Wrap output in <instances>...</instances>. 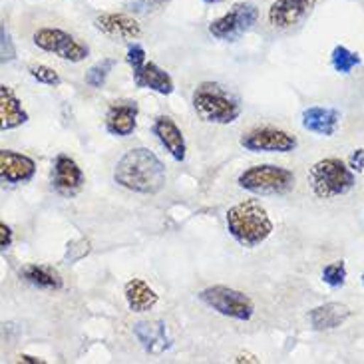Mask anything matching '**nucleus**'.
Wrapping results in <instances>:
<instances>
[{"instance_id":"5701e85b","label":"nucleus","mask_w":364,"mask_h":364,"mask_svg":"<svg viewBox=\"0 0 364 364\" xmlns=\"http://www.w3.org/2000/svg\"><path fill=\"white\" fill-rule=\"evenodd\" d=\"M331 60H333V66H335L336 72H341V74H350V70L363 62L358 54L350 52V50L345 48V46H336V48L333 50Z\"/></svg>"},{"instance_id":"7ed1b4c3","label":"nucleus","mask_w":364,"mask_h":364,"mask_svg":"<svg viewBox=\"0 0 364 364\" xmlns=\"http://www.w3.org/2000/svg\"><path fill=\"white\" fill-rule=\"evenodd\" d=\"M193 109L207 124H231L241 114L239 100L215 82H203L193 92Z\"/></svg>"},{"instance_id":"cd10ccee","label":"nucleus","mask_w":364,"mask_h":364,"mask_svg":"<svg viewBox=\"0 0 364 364\" xmlns=\"http://www.w3.org/2000/svg\"><path fill=\"white\" fill-rule=\"evenodd\" d=\"M126 62L129 64V68L136 70L139 68L144 62H146V50L141 48L139 44H132L128 48V56H126Z\"/></svg>"},{"instance_id":"0eeeda50","label":"nucleus","mask_w":364,"mask_h":364,"mask_svg":"<svg viewBox=\"0 0 364 364\" xmlns=\"http://www.w3.org/2000/svg\"><path fill=\"white\" fill-rule=\"evenodd\" d=\"M32 40H34V44L40 50L50 52V54H56L58 58L68 60V62H82V60L88 58V46L60 28L42 26V28L34 32Z\"/></svg>"},{"instance_id":"6ab92c4d","label":"nucleus","mask_w":364,"mask_h":364,"mask_svg":"<svg viewBox=\"0 0 364 364\" xmlns=\"http://www.w3.org/2000/svg\"><path fill=\"white\" fill-rule=\"evenodd\" d=\"M124 295H126V301H128L129 311L134 313H146V311H151L154 306L158 305V293L151 289V287L141 281V279H132L126 283V289H124Z\"/></svg>"},{"instance_id":"20e7f679","label":"nucleus","mask_w":364,"mask_h":364,"mask_svg":"<svg viewBox=\"0 0 364 364\" xmlns=\"http://www.w3.org/2000/svg\"><path fill=\"white\" fill-rule=\"evenodd\" d=\"M309 183L316 197L331 199L348 193L355 187V173L341 159L326 158L316 161L309 173Z\"/></svg>"},{"instance_id":"a211bd4d","label":"nucleus","mask_w":364,"mask_h":364,"mask_svg":"<svg viewBox=\"0 0 364 364\" xmlns=\"http://www.w3.org/2000/svg\"><path fill=\"white\" fill-rule=\"evenodd\" d=\"M338 122H341V114L335 108L313 106L303 112V128L318 136H326V138L335 136Z\"/></svg>"},{"instance_id":"423d86ee","label":"nucleus","mask_w":364,"mask_h":364,"mask_svg":"<svg viewBox=\"0 0 364 364\" xmlns=\"http://www.w3.org/2000/svg\"><path fill=\"white\" fill-rule=\"evenodd\" d=\"M199 299L219 315L231 316L237 321H249L255 311L253 301L245 293L229 289V287H209L205 291H201Z\"/></svg>"},{"instance_id":"9d476101","label":"nucleus","mask_w":364,"mask_h":364,"mask_svg":"<svg viewBox=\"0 0 364 364\" xmlns=\"http://www.w3.org/2000/svg\"><path fill=\"white\" fill-rule=\"evenodd\" d=\"M316 0H275L269 9V22L279 30L299 26L311 16Z\"/></svg>"},{"instance_id":"f03ea898","label":"nucleus","mask_w":364,"mask_h":364,"mask_svg":"<svg viewBox=\"0 0 364 364\" xmlns=\"http://www.w3.org/2000/svg\"><path fill=\"white\" fill-rule=\"evenodd\" d=\"M227 229L239 245L257 247L273 233V221L265 207L249 199L227 211Z\"/></svg>"},{"instance_id":"a878e982","label":"nucleus","mask_w":364,"mask_h":364,"mask_svg":"<svg viewBox=\"0 0 364 364\" xmlns=\"http://www.w3.org/2000/svg\"><path fill=\"white\" fill-rule=\"evenodd\" d=\"M30 76L40 82V84H46V86H60V76L58 72H54L48 66H44V64H34V66H30L28 68Z\"/></svg>"},{"instance_id":"393cba45","label":"nucleus","mask_w":364,"mask_h":364,"mask_svg":"<svg viewBox=\"0 0 364 364\" xmlns=\"http://www.w3.org/2000/svg\"><path fill=\"white\" fill-rule=\"evenodd\" d=\"M323 281H325L328 287H343L346 281V267L343 261H336V263H331L323 269Z\"/></svg>"},{"instance_id":"2f4dec72","label":"nucleus","mask_w":364,"mask_h":364,"mask_svg":"<svg viewBox=\"0 0 364 364\" xmlns=\"http://www.w3.org/2000/svg\"><path fill=\"white\" fill-rule=\"evenodd\" d=\"M168 0H144V4H148V6H154V9H159V6H164Z\"/></svg>"},{"instance_id":"9b49d317","label":"nucleus","mask_w":364,"mask_h":364,"mask_svg":"<svg viewBox=\"0 0 364 364\" xmlns=\"http://www.w3.org/2000/svg\"><path fill=\"white\" fill-rule=\"evenodd\" d=\"M94 26L109 38L136 40L141 34V26L136 18L119 12H104L94 20Z\"/></svg>"},{"instance_id":"4be33fe9","label":"nucleus","mask_w":364,"mask_h":364,"mask_svg":"<svg viewBox=\"0 0 364 364\" xmlns=\"http://www.w3.org/2000/svg\"><path fill=\"white\" fill-rule=\"evenodd\" d=\"M22 277L32 283V285L42 287V289H52V291H58L62 289V277L54 269L48 265H26L22 269Z\"/></svg>"},{"instance_id":"1a4fd4ad","label":"nucleus","mask_w":364,"mask_h":364,"mask_svg":"<svg viewBox=\"0 0 364 364\" xmlns=\"http://www.w3.org/2000/svg\"><path fill=\"white\" fill-rule=\"evenodd\" d=\"M241 146L247 151H271V154H287L296 148L295 136L287 134L283 129L275 128H257L251 129L241 138Z\"/></svg>"},{"instance_id":"ddd939ff","label":"nucleus","mask_w":364,"mask_h":364,"mask_svg":"<svg viewBox=\"0 0 364 364\" xmlns=\"http://www.w3.org/2000/svg\"><path fill=\"white\" fill-rule=\"evenodd\" d=\"M138 104L136 102H116L108 108L106 114V129L112 136L128 138L136 129L138 119Z\"/></svg>"},{"instance_id":"2eb2a0df","label":"nucleus","mask_w":364,"mask_h":364,"mask_svg":"<svg viewBox=\"0 0 364 364\" xmlns=\"http://www.w3.org/2000/svg\"><path fill=\"white\" fill-rule=\"evenodd\" d=\"M134 335L138 336L141 346L151 355H161L171 346L168 326L161 321H139L134 325Z\"/></svg>"},{"instance_id":"dca6fc26","label":"nucleus","mask_w":364,"mask_h":364,"mask_svg":"<svg viewBox=\"0 0 364 364\" xmlns=\"http://www.w3.org/2000/svg\"><path fill=\"white\" fill-rule=\"evenodd\" d=\"M154 134L158 136L161 141V146L168 149L169 156L176 159V161H183L186 159V139L181 129L178 128V124L168 116H161L156 119L154 124Z\"/></svg>"},{"instance_id":"7c9ffc66","label":"nucleus","mask_w":364,"mask_h":364,"mask_svg":"<svg viewBox=\"0 0 364 364\" xmlns=\"http://www.w3.org/2000/svg\"><path fill=\"white\" fill-rule=\"evenodd\" d=\"M353 168L358 169V171H363L364 169V151L363 149H358L355 156H353Z\"/></svg>"},{"instance_id":"6e6552de","label":"nucleus","mask_w":364,"mask_h":364,"mask_svg":"<svg viewBox=\"0 0 364 364\" xmlns=\"http://www.w3.org/2000/svg\"><path fill=\"white\" fill-rule=\"evenodd\" d=\"M259 20V9L251 2H239L233 4L229 12H225L221 18L213 20L209 24L211 36L219 40H237L241 34H245L253 28Z\"/></svg>"},{"instance_id":"c756f323","label":"nucleus","mask_w":364,"mask_h":364,"mask_svg":"<svg viewBox=\"0 0 364 364\" xmlns=\"http://www.w3.org/2000/svg\"><path fill=\"white\" fill-rule=\"evenodd\" d=\"M6 46H10L9 32L2 28V54H4V62H6ZM14 58V52H9V60Z\"/></svg>"},{"instance_id":"f704fd0d","label":"nucleus","mask_w":364,"mask_h":364,"mask_svg":"<svg viewBox=\"0 0 364 364\" xmlns=\"http://www.w3.org/2000/svg\"><path fill=\"white\" fill-rule=\"evenodd\" d=\"M363 283H364V275H363Z\"/></svg>"},{"instance_id":"f257e3e1","label":"nucleus","mask_w":364,"mask_h":364,"mask_svg":"<svg viewBox=\"0 0 364 364\" xmlns=\"http://www.w3.org/2000/svg\"><path fill=\"white\" fill-rule=\"evenodd\" d=\"M116 183L136 193H158L166 183V168L159 158L146 148L129 149L114 169Z\"/></svg>"},{"instance_id":"f8f14e48","label":"nucleus","mask_w":364,"mask_h":364,"mask_svg":"<svg viewBox=\"0 0 364 364\" xmlns=\"http://www.w3.org/2000/svg\"><path fill=\"white\" fill-rule=\"evenodd\" d=\"M52 183L56 187L60 196H76L84 186V173L78 168V164L68 156H58L54 161V178Z\"/></svg>"},{"instance_id":"72a5a7b5","label":"nucleus","mask_w":364,"mask_h":364,"mask_svg":"<svg viewBox=\"0 0 364 364\" xmlns=\"http://www.w3.org/2000/svg\"><path fill=\"white\" fill-rule=\"evenodd\" d=\"M207 4H219V2H223V0H203Z\"/></svg>"},{"instance_id":"c85d7f7f","label":"nucleus","mask_w":364,"mask_h":364,"mask_svg":"<svg viewBox=\"0 0 364 364\" xmlns=\"http://www.w3.org/2000/svg\"><path fill=\"white\" fill-rule=\"evenodd\" d=\"M10 245H12V231L6 223H2L0 225V247H2V251H6Z\"/></svg>"},{"instance_id":"473e14b6","label":"nucleus","mask_w":364,"mask_h":364,"mask_svg":"<svg viewBox=\"0 0 364 364\" xmlns=\"http://www.w3.org/2000/svg\"><path fill=\"white\" fill-rule=\"evenodd\" d=\"M20 360H22V363H44L42 358H34V356H28V355H22L20 356Z\"/></svg>"},{"instance_id":"412c9836","label":"nucleus","mask_w":364,"mask_h":364,"mask_svg":"<svg viewBox=\"0 0 364 364\" xmlns=\"http://www.w3.org/2000/svg\"><path fill=\"white\" fill-rule=\"evenodd\" d=\"M348 316H350L348 306L341 305V303H328V305L313 309L309 315V321L316 331H331V328L343 325Z\"/></svg>"},{"instance_id":"aec40b11","label":"nucleus","mask_w":364,"mask_h":364,"mask_svg":"<svg viewBox=\"0 0 364 364\" xmlns=\"http://www.w3.org/2000/svg\"><path fill=\"white\" fill-rule=\"evenodd\" d=\"M0 119H2V132L18 128L28 122V114L22 109L20 100L6 86H0Z\"/></svg>"},{"instance_id":"f3484780","label":"nucleus","mask_w":364,"mask_h":364,"mask_svg":"<svg viewBox=\"0 0 364 364\" xmlns=\"http://www.w3.org/2000/svg\"><path fill=\"white\" fill-rule=\"evenodd\" d=\"M134 82L138 88H148L158 94H171L173 92V80L166 70H161L154 62H144L139 68L134 70Z\"/></svg>"},{"instance_id":"bb28decb","label":"nucleus","mask_w":364,"mask_h":364,"mask_svg":"<svg viewBox=\"0 0 364 364\" xmlns=\"http://www.w3.org/2000/svg\"><path fill=\"white\" fill-rule=\"evenodd\" d=\"M90 253V241L86 239H82V241H76V243H72L68 245V253H66V261L70 263H74V261H78L82 257H86Z\"/></svg>"},{"instance_id":"39448f33","label":"nucleus","mask_w":364,"mask_h":364,"mask_svg":"<svg viewBox=\"0 0 364 364\" xmlns=\"http://www.w3.org/2000/svg\"><path fill=\"white\" fill-rule=\"evenodd\" d=\"M239 186L257 196H283L295 187V176L281 166H253L239 176Z\"/></svg>"},{"instance_id":"b1692460","label":"nucleus","mask_w":364,"mask_h":364,"mask_svg":"<svg viewBox=\"0 0 364 364\" xmlns=\"http://www.w3.org/2000/svg\"><path fill=\"white\" fill-rule=\"evenodd\" d=\"M114 66H116V60H112V58L100 60L98 64H94V66L86 72V82H88L92 88H102Z\"/></svg>"},{"instance_id":"4468645a","label":"nucleus","mask_w":364,"mask_h":364,"mask_svg":"<svg viewBox=\"0 0 364 364\" xmlns=\"http://www.w3.org/2000/svg\"><path fill=\"white\" fill-rule=\"evenodd\" d=\"M36 164L28 156L16 154L12 149L0 151V178L9 183H24L34 178Z\"/></svg>"}]
</instances>
